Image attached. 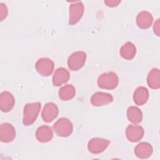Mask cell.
Instances as JSON below:
<instances>
[{"mask_svg": "<svg viewBox=\"0 0 160 160\" xmlns=\"http://www.w3.org/2000/svg\"><path fill=\"white\" fill-rule=\"evenodd\" d=\"M40 108L41 104L39 102L27 104L24 109V124L29 126L32 124L36 121Z\"/></svg>", "mask_w": 160, "mask_h": 160, "instance_id": "6da1fadb", "label": "cell"}, {"mask_svg": "<svg viewBox=\"0 0 160 160\" xmlns=\"http://www.w3.org/2000/svg\"><path fill=\"white\" fill-rule=\"evenodd\" d=\"M149 97L148 91L144 87H139L134 93V101L138 105H142L146 102Z\"/></svg>", "mask_w": 160, "mask_h": 160, "instance_id": "e0dca14e", "label": "cell"}, {"mask_svg": "<svg viewBox=\"0 0 160 160\" xmlns=\"http://www.w3.org/2000/svg\"><path fill=\"white\" fill-rule=\"evenodd\" d=\"M135 54L136 48L134 45L130 42L126 43L121 49V54L122 57L126 59H132L134 57Z\"/></svg>", "mask_w": 160, "mask_h": 160, "instance_id": "d6986e66", "label": "cell"}, {"mask_svg": "<svg viewBox=\"0 0 160 160\" xmlns=\"http://www.w3.org/2000/svg\"><path fill=\"white\" fill-rule=\"evenodd\" d=\"M1 109L4 112L9 111L14 106V99L12 95L8 92H3L0 98Z\"/></svg>", "mask_w": 160, "mask_h": 160, "instance_id": "8fae6325", "label": "cell"}, {"mask_svg": "<svg viewBox=\"0 0 160 160\" xmlns=\"http://www.w3.org/2000/svg\"><path fill=\"white\" fill-rule=\"evenodd\" d=\"M127 114L129 120L134 124H138L142 120V112L138 108L130 107L128 109Z\"/></svg>", "mask_w": 160, "mask_h": 160, "instance_id": "44dd1931", "label": "cell"}, {"mask_svg": "<svg viewBox=\"0 0 160 160\" xmlns=\"http://www.w3.org/2000/svg\"><path fill=\"white\" fill-rule=\"evenodd\" d=\"M0 129V138L2 141L8 142L11 141L14 138L16 132L11 124L8 123L2 124L1 126Z\"/></svg>", "mask_w": 160, "mask_h": 160, "instance_id": "30bf717a", "label": "cell"}, {"mask_svg": "<svg viewBox=\"0 0 160 160\" xmlns=\"http://www.w3.org/2000/svg\"><path fill=\"white\" fill-rule=\"evenodd\" d=\"M158 69H152L148 77V83L150 88L152 89H158L160 86V76Z\"/></svg>", "mask_w": 160, "mask_h": 160, "instance_id": "ac0fdd59", "label": "cell"}, {"mask_svg": "<svg viewBox=\"0 0 160 160\" xmlns=\"http://www.w3.org/2000/svg\"><path fill=\"white\" fill-rule=\"evenodd\" d=\"M136 22L139 28L146 29L151 26L152 22V17L149 12L142 11L138 14Z\"/></svg>", "mask_w": 160, "mask_h": 160, "instance_id": "5bb4252c", "label": "cell"}, {"mask_svg": "<svg viewBox=\"0 0 160 160\" xmlns=\"http://www.w3.org/2000/svg\"><path fill=\"white\" fill-rule=\"evenodd\" d=\"M144 134L142 127L137 125L129 126L126 129V136L132 142H136L141 139Z\"/></svg>", "mask_w": 160, "mask_h": 160, "instance_id": "9c48e42d", "label": "cell"}, {"mask_svg": "<svg viewBox=\"0 0 160 160\" xmlns=\"http://www.w3.org/2000/svg\"><path fill=\"white\" fill-rule=\"evenodd\" d=\"M86 54L82 51H78L69 56L68 59L69 68L73 70L77 71L82 67L86 61Z\"/></svg>", "mask_w": 160, "mask_h": 160, "instance_id": "5b68a950", "label": "cell"}, {"mask_svg": "<svg viewBox=\"0 0 160 160\" xmlns=\"http://www.w3.org/2000/svg\"><path fill=\"white\" fill-rule=\"evenodd\" d=\"M119 2H120L119 1H104V3H106L107 4V6H111V7L117 6Z\"/></svg>", "mask_w": 160, "mask_h": 160, "instance_id": "7402d4cb", "label": "cell"}, {"mask_svg": "<svg viewBox=\"0 0 160 160\" xmlns=\"http://www.w3.org/2000/svg\"><path fill=\"white\" fill-rule=\"evenodd\" d=\"M98 84L99 87L101 88L112 89L117 86L118 84V78L115 73L112 72L103 73L99 77Z\"/></svg>", "mask_w": 160, "mask_h": 160, "instance_id": "7a4b0ae2", "label": "cell"}, {"mask_svg": "<svg viewBox=\"0 0 160 160\" xmlns=\"http://www.w3.org/2000/svg\"><path fill=\"white\" fill-rule=\"evenodd\" d=\"M154 32H156V34L158 36H159V19H158L156 23L154 24Z\"/></svg>", "mask_w": 160, "mask_h": 160, "instance_id": "603a6c76", "label": "cell"}, {"mask_svg": "<svg viewBox=\"0 0 160 160\" xmlns=\"http://www.w3.org/2000/svg\"><path fill=\"white\" fill-rule=\"evenodd\" d=\"M112 101L111 94L104 92H96L93 94L91 101L94 106H102L108 104Z\"/></svg>", "mask_w": 160, "mask_h": 160, "instance_id": "7c38bea8", "label": "cell"}, {"mask_svg": "<svg viewBox=\"0 0 160 160\" xmlns=\"http://www.w3.org/2000/svg\"><path fill=\"white\" fill-rule=\"evenodd\" d=\"M75 94V89L71 85L68 84L61 88L59 92V98L64 101H68L74 97Z\"/></svg>", "mask_w": 160, "mask_h": 160, "instance_id": "ffe728a7", "label": "cell"}, {"mask_svg": "<svg viewBox=\"0 0 160 160\" xmlns=\"http://www.w3.org/2000/svg\"><path fill=\"white\" fill-rule=\"evenodd\" d=\"M58 114V109L56 104L49 102L46 104L44 107L42 118L45 122H49L52 121L54 118H56Z\"/></svg>", "mask_w": 160, "mask_h": 160, "instance_id": "ba28073f", "label": "cell"}, {"mask_svg": "<svg viewBox=\"0 0 160 160\" xmlns=\"http://www.w3.org/2000/svg\"><path fill=\"white\" fill-rule=\"evenodd\" d=\"M54 129L59 136L66 137L69 136L72 131V126L69 119L61 118L54 124Z\"/></svg>", "mask_w": 160, "mask_h": 160, "instance_id": "3957f363", "label": "cell"}, {"mask_svg": "<svg viewBox=\"0 0 160 160\" xmlns=\"http://www.w3.org/2000/svg\"><path fill=\"white\" fill-rule=\"evenodd\" d=\"M134 152L136 156L141 158H146L151 156L152 152L151 146L147 142H141L135 148Z\"/></svg>", "mask_w": 160, "mask_h": 160, "instance_id": "2e32d148", "label": "cell"}, {"mask_svg": "<svg viewBox=\"0 0 160 160\" xmlns=\"http://www.w3.org/2000/svg\"><path fill=\"white\" fill-rule=\"evenodd\" d=\"M69 78V74L68 71L62 68L58 69L52 78L53 84L54 86H60L68 81Z\"/></svg>", "mask_w": 160, "mask_h": 160, "instance_id": "4fadbf2b", "label": "cell"}, {"mask_svg": "<svg viewBox=\"0 0 160 160\" xmlns=\"http://www.w3.org/2000/svg\"><path fill=\"white\" fill-rule=\"evenodd\" d=\"M109 144V141L107 139L94 138L88 143V149L92 153H99L102 152Z\"/></svg>", "mask_w": 160, "mask_h": 160, "instance_id": "52a82bcc", "label": "cell"}, {"mask_svg": "<svg viewBox=\"0 0 160 160\" xmlns=\"http://www.w3.org/2000/svg\"><path fill=\"white\" fill-rule=\"evenodd\" d=\"M84 6L81 2L77 1L71 4L69 7V24H76L82 16Z\"/></svg>", "mask_w": 160, "mask_h": 160, "instance_id": "277c9868", "label": "cell"}, {"mask_svg": "<svg viewBox=\"0 0 160 160\" xmlns=\"http://www.w3.org/2000/svg\"><path fill=\"white\" fill-rule=\"evenodd\" d=\"M52 137V131L49 126H41L36 131V138L40 142H48L51 139Z\"/></svg>", "mask_w": 160, "mask_h": 160, "instance_id": "9a60e30c", "label": "cell"}, {"mask_svg": "<svg viewBox=\"0 0 160 160\" xmlns=\"http://www.w3.org/2000/svg\"><path fill=\"white\" fill-rule=\"evenodd\" d=\"M54 68L53 62L48 58H42L39 59L36 64V69L37 71L44 76H49Z\"/></svg>", "mask_w": 160, "mask_h": 160, "instance_id": "8992f818", "label": "cell"}]
</instances>
